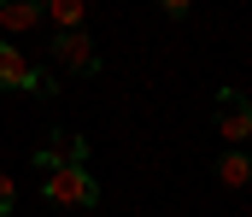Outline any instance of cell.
<instances>
[{
  "label": "cell",
  "instance_id": "8",
  "mask_svg": "<svg viewBox=\"0 0 252 217\" xmlns=\"http://www.w3.org/2000/svg\"><path fill=\"white\" fill-rule=\"evenodd\" d=\"M41 18H53L59 30H82V18H88V0H41Z\"/></svg>",
  "mask_w": 252,
  "mask_h": 217
},
{
  "label": "cell",
  "instance_id": "9",
  "mask_svg": "<svg viewBox=\"0 0 252 217\" xmlns=\"http://www.w3.org/2000/svg\"><path fill=\"white\" fill-rule=\"evenodd\" d=\"M12 212H18V182L0 170V217H12Z\"/></svg>",
  "mask_w": 252,
  "mask_h": 217
},
{
  "label": "cell",
  "instance_id": "1",
  "mask_svg": "<svg viewBox=\"0 0 252 217\" xmlns=\"http://www.w3.org/2000/svg\"><path fill=\"white\" fill-rule=\"evenodd\" d=\"M41 200L59 212H88V206H100V182L82 164H59V170H41Z\"/></svg>",
  "mask_w": 252,
  "mask_h": 217
},
{
  "label": "cell",
  "instance_id": "6",
  "mask_svg": "<svg viewBox=\"0 0 252 217\" xmlns=\"http://www.w3.org/2000/svg\"><path fill=\"white\" fill-rule=\"evenodd\" d=\"M41 24V0H0V30L6 35H30Z\"/></svg>",
  "mask_w": 252,
  "mask_h": 217
},
{
  "label": "cell",
  "instance_id": "3",
  "mask_svg": "<svg viewBox=\"0 0 252 217\" xmlns=\"http://www.w3.org/2000/svg\"><path fill=\"white\" fill-rule=\"evenodd\" d=\"M47 53H53V65L70 76H94L100 71V53H94V41L82 35V30H59L53 41H47Z\"/></svg>",
  "mask_w": 252,
  "mask_h": 217
},
{
  "label": "cell",
  "instance_id": "7",
  "mask_svg": "<svg viewBox=\"0 0 252 217\" xmlns=\"http://www.w3.org/2000/svg\"><path fill=\"white\" fill-rule=\"evenodd\" d=\"M217 182H223V188H247L252 182V158L241 153V147H229V153L217 158Z\"/></svg>",
  "mask_w": 252,
  "mask_h": 217
},
{
  "label": "cell",
  "instance_id": "2",
  "mask_svg": "<svg viewBox=\"0 0 252 217\" xmlns=\"http://www.w3.org/2000/svg\"><path fill=\"white\" fill-rule=\"evenodd\" d=\"M211 124H217V135H223L229 147H247V135H252V100H247V88H217Z\"/></svg>",
  "mask_w": 252,
  "mask_h": 217
},
{
  "label": "cell",
  "instance_id": "10",
  "mask_svg": "<svg viewBox=\"0 0 252 217\" xmlns=\"http://www.w3.org/2000/svg\"><path fill=\"white\" fill-rule=\"evenodd\" d=\"M158 6H164V12H170V18H182V12H188L193 0H158Z\"/></svg>",
  "mask_w": 252,
  "mask_h": 217
},
{
  "label": "cell",
  "instance_id": "5",
  "mask_svg": "<svg viewBox=\"0 0 252 217\" xmlns=\"http://www.w3.org/2000/svg\"><path fill=\"white\" fill-rule=\"evenodd\" d=\"M82 158H88V141L76 129H53L35 147V170H59V164H82Z\"/></svg>",
  "mask_w": 252,
  "mask_h": 217
},
{
  "label": "cell",
  "instance_id": "4",
  "mask_svg": "<svg viewBox=\"0 0 252 217\" xmlns=\"http://www.w3.org/2000/svg\"><path fill=\"white\" fill-rule=\"evenodd\" d=\"M0 88H6V94H53V82L35 71L12 41H0Z\"/></svg>",
  "mask_w": 252,
  "mask_h": 217
}]
</instances>
